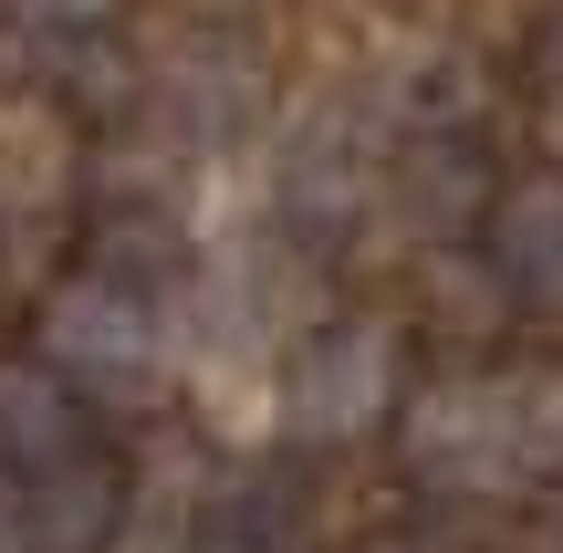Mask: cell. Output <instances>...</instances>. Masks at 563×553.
Segmentation results:
<instances>
[{"label": "cell", "mask_w": 563, "mask_h": 553, "mask_svg": "<svg viewBox=\"0 0 563 553\" xmlns=\"http://www.w3.org/2000/svg\"><path fill=\"white\" fill-rule=\"evenodd\" d=\"M501 251H511V272H522L532 292H563V178L522 188V199L501 209Z\"/></svg>", "instance_id": "277c9868"}, {"label": "cell", "mask_w": 563, "mask_h": 553, "mask_svg": "<svg viewBox=\"0 0 563 553\" xmlns=\"http://www.w3.org/2000/svg\"><path fill=\"white\" fill-rule=\"evenodd\" d=\"M0 439H11V450H42V460H53L63 439H74V418H63V397L42 387V376H0Z\"/></svg>", "instance_id": "5b68a950"}, {"label": "cell", "mask_w": 563, "mask_h": 553, "mask_svg": "<svg viewBox=\"0 0 563 553\" xmlns=\"http://www.w3.org/2000/svg\"><path fill=\"white\" fill-rule=\"evenodd\" d=\"M11 11H32V21H104L115 0H11Z\"/></svg>", "instance_id": "52a82bcc"}, {"label": "cell", "mask_w": 563, "mask_h": 553, "mask_svg": "<svg viewBox=\"0 0 563 553\" xmlns=\"http://www.w3.org/2000/svg\"><path fill=\"white\" fill-rule=\"evenodd\" d=\"M386 397H397V334L386 324L313 334V345L292 355V376H282V418H292L302 439H355L365 418H386Z\"/></svg>", "instance_id": "7a4b0ae2"}, {"label": "cell", "mask_w": 563, "mask_h": 553, "mask_svg": "<svg viewBox=\"0 0 563 553\" xmlns=\"http://www.w3.org/2000/svg\"><path fill=\"white\" fill-rule=\"evenodd\" d=\"M407 460L460 491H522L563 471V376H460L418 397Z\"/></svg>", "instance_id": "6da1fadb"}, {"label": "cell", "mask_w": 563, "mask_h": 553, "mask_svg": "<svg viewBox=\"0 0 563 553\" xmlns=\"http://www.w3.org/2000/svg\"><path fill=\"white\" fill-rule=\"evenodd\" d=\"M42 345H53V366H74L84 387H146V376H157V313H146L136 292H115V283H74L42 313Z\"/></svg>", "instance_id": "3957f363"}, {"label": "cell", "mask_w": 563, "mask_h": 553, "mask_svg": "<svg viewBox=\"0 0 563 553\" xmlns=\"http://www.w3.org/2000/svg\"><path fill=\"white\" fill-rule=\"evenodd\" d=\"M553 146H563V104H553Z\"/></svg>", "instance_id": "ba28073f"}, {"label": "cell", "mask_w": 563, "mask_h": 553, "mask_svg": "<svg viewBox=\"0 0 563 553\" xmlns=\"http://www.w3.org/2000/svg\"><path fill=\"white\" fill-rule=\"evenodd\" d=\"M0 553H42V533H32V491H11V480H0Z\"/></svg>", "instance_id": "8992f818"}]
</instances>
